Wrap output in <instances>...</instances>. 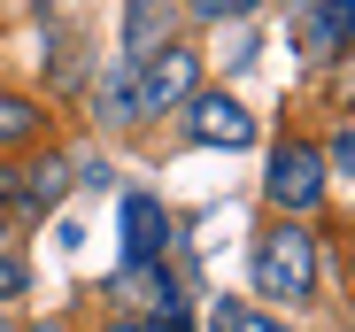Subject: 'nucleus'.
<instances>
[{"label":"nucleus","instance_id":"f257e3e1","mask_svg":"<svg viewBox=\"0 0 355 332\" xmlns=\"http://www.w3.org/2000/svg\"><path fill=\"white\" fill-rule=\"evenodd\" d=\"M255 286L263 302H309L317 294V240L302 225H278L255 240Z\"/></svg>","mask_w":355,"mask_h":332},{"label":"nucleus","instance_id":"f03ea898","mask_svg":"<svg viewBox=\"0 0 355 332\" xmlns=\"http://www.w3.org/2000/svg\"><path fill=\"white\" fill-rule=\"evenodd\" d=\"M270 201L278 209H293V216H302V209H317L324 201V155L317 147H302V139H286L278 155H270Z\"/></svg>","mask_w":355,"mask_h":332},{"label":"nucleus","instance_id":"7ed1b4c3","mask_svg":"<svg viewBox=\"0 0 355 332\" xmlns=\"http://www.w3.org/2000/svg\"><path fill=\"white\" fill-rule=\"evenodd\" d=\"M193 78H201V62H193L186 46H155L147 62H139V116H162V108L193 101Z\"/></svg>","mask_w":355,"mask_h":332},{"label":"nucleus","instance_id":"20e7f679","mask_svg":"<svg viewBox=\"0 0 355 332\" xmlns=\"http://www.w3.org/2000/svg\"><path fill=\"white\" fill-rule=\"evenodd\" d=\"M193 139L240 155V147H255V116H248L240 101H224V93H193Z\"/></svg>","mask_w":355,"mask_h":332},{"label":"nucleus","instance_id":"39448f33","mask_svg":"<svg viewBox=\"0 0 355 332\" xmlns=\"http://www.w3.org/2000/svg\"><path fill=\"white\" fill-rule=\"evenodd\" d=\"M162 247H170V209H162L155 193H132V201H124V255H132V263H155Z\"/></svg>","mask_w":355,"mask_h":332},{"label":"nucleus","instance_id":"423d86ee","mask_svg":"<svg viewBox=\"0 0 355 332\" xmlns=\"http://www.w3.org/2000/svg\"><path fill=\"white\" fill-rule=\"evenodd\" d=\"M170 24H178V0H132L124 8V62H147L155 46H170Z\"/></svg>","mask_w":355,"mask_h":332},{"label":"nucleus","instance_id":"0eeeda50","mask_svg":"<svg viewBox=\"0 0 355 332\" xmlns=\"http://www.w3.org/2000/svg\"><path fill=\"white\" fill-rule=\"evenodd\" d=\"M116 302L170 309V302H178V294H170V270H162V263H124V270H116Z\"/></svg>","mask_w":355,"mask_h":332},{"label":"nucleus","instance_id":"6e6552de","mask_svg":"<svg viewBox=\"0 0 355 332\" xmlns=\"http://www.w3.org/2000/svg\"><path fill=\"white\" fill-rule=\"evenodd\" d=\"M101 116L108 124H139V62H116L101 78Z\"/></svg>","mask_w":355,"mask_h":332},{"label":"nucleus","instance_id":"1a4fd4ad","mask_svg":"<svg viewBox=\"0 0 355 332\" xmlns=\"http://www.w3.org/2000/svg\"><path fill=\"white\" fill-rule=\"evenodd\" d=\"M70 193V162H39V171H16V201L39 216V209H54Z\"/></svg>","mask_w":355,"mask_h":332},{"label":"nucleus","instance_id":"9d476101","mask_svg":"<svg viewBox=\"0 0 355 332\" xmlns=\"http://www.w3.org/2000/svg\"><path fill=\"white\" fill-rule=\"evenodd\" d=\"M209 332H286V324L263 317V309H240V302H216L209 309Z\"/></svg>","mask_w":355,"mask_h":332},{"label":"nucleus","instance_id":"9b49d317","mask_svg":"<svg viewBox=\"0 0 355 332\" xmlns=\"http://www.w3.org/2000/svg\"><path fill=\"white\" fill-rule=\"evenodd\" d=\"M39 132V108L24 101V93H0V147H8V139H31Z\"/></svg>","mask_w":355,"mask_h":332},{"label":"nucleus","instance_id":"f8f14e48","mask_svg":"<svg viewBox=\"0 0 355 332\" xmlns=\"http://www.w3.org/2000/svg\"><path fill=\"white\" fill-rule=\"evenodd\" d=\"M309 8L324 16V31H332V39H355V0H309Z\"/></svg>","mask_w":355,"mask_h":332},{"label":"nucleus","instance_id":"ddd939ff","mask_svg":"<svg viewBox=\"0 0 355 332\" xmlns=\"http://www.w3.org/2000/svg\"><path fill=\"white\" fill-rule=\"evenodd\" d=\"M186 8H193V16H209V24H224V16H255L263 0H186Z\"/></svg>","mask_w":355,"mask_h":332},{"label":"nucleus","instance_id":"4468645a","mask_svg":"<svg viewBox=\"0 0 355 332\" xmlns=\"http://www.w3.org/2000/svg\"><path fill=\"white\" fill-rule=\"evenodd\" d=\"M24 286H31V270H24L16 255H0V294H24Z\"/></svg>","mask_w":355,"mask_h":332},{"label":"nucleus","instance_id":"2eb2a0df","mask_svg":"<svg viewBox=\"0 0 355 332\" xmlns=\"http://www.w3.org/2000/svg\"><path fill=\"white\" fill-rule=\"evenodd\" d=\"M147 332H193V317H186V309L170 302V309H155V324H147Z\"/></svg>","mask_w":355,"mask_h":332},{"label":"nucleus","instance_id":"dca6fc26","mask_svg":"<svg viewBox=\"0 0 355 332\" xmlns=\"http://www.w3.org/2000/svg\"><path fill=\"white\" fill-rule=\"evenodd\" d=\"M332 171H340V178H355V132H340V139H332Z\"/></svg>","mask_w":355,"mask_h":332},{"label":"nucleus","instance_id":"f3484780","mask_svg":"<svg viewBox=\"0 0 355 332\" xmlns=\"http://www.w3.org/2000/svg\"><path fill=\"white\" fill-rule=\"evenodd\" d=\"M108 332H147V324H132V317H124V324H108Z\"/></svg>","mask_w":355,"mask_h":332},{"label":"nucleus","instance_id":"a211bd4d","mask_svg":"<svg viewBox=\"0 0 355 332\" xmlns=\"http://www.w3.org/2000/svg\"><path fill=\"white\" fill-rule=\"evenodd\" d=\"M39 332H70V324H39Z\"/></svg>","mask_w":355,"mask_h":332},{"label":"nucleus","instance_id":"6ab92c4d","mask_svg":"<svg viewBox=\"0 0 355 332\" xmlns=\"http://www.w3.org/2000/svg\"><path fill=\"white\" fill-rule=\"evenodd\" d=\"M0 332H16V324H8V317H0Z\"/></svg>","mask_w":355,"mask_h":332},{"label":"nucleus","instance_id":"aec40b11","mask_svg":"<svg viewBox=\"0 0 355 332\" xmlns=\"http://www.w3.org/2000/svg\"><path fill=\"white\" fill-rule=\"evenodd\" d=\"M0 225H8V209H0Z\"/></svg>","mask_w":355,"mask_h":332},{"label":"nucleus","instance_id":"412c9836","mask_svg":"<svg viewBox=\"0 0 355 332\" xmlns=\"http://www.w3.org/2000/svg\"><path fill=\"white\" fill-rule=\"evenodd\" d=\"M347 270H355V255H347Z\"/></svg>","mask_w":355,"mask_h":332}]
</instances>
